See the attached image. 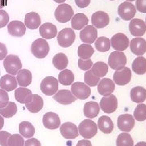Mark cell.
Segmentation results:
<instances>
[{
    "label": "cell",
    "instance_id": "1",
    "mask_svg": "<svg viewBox=\"0 0 146 146\" xmlns=\"http://www.w3.org/2000/svg\"><path fill=\"white\" fill-rule=\"evenodd\" d=\"M79 134L84 139L93 138L98 133V125L93 120L87 119L82 121L78 126Z\"/></svg>",
    "mask_w": 146,
    "mask_h": 146
},
{
    "label": "cell",
    "instance_id": "2",
    "mask_svg": "<svg viewBox=\"0 0 146 146\" xmlns=\"http://www.w3.org/2000/svg\"><path fill=\"white\" fill-rule=\"evenodd\" d=\"M50 51V46L46 39L39 38L32 43L31 52L37 58H44L48 55Z\"/></svg>",
    "mask_w": 146,
    "mask_h": 146
},
{
    "label": "cell",
    "instance_id": "3",
    "mask_svg": "<svg viewBox=\"0 0 146 146\" xmlns=\"http://www.w3.org/2000/svg\"><path fill=\"white\" fill-rule=\"evenodd\" d=\"M3 66L7 73L10 74L11 76H16L22 68V63L20 58L17 55L9 54L7 55V57L4 58Z\"/></svg>",
    "mask_w": 146,
    "mask_h": 146
},
{
    "label": "cell",
    "instance_id": "4",
    "mask_svg": "<svg viewBox=\"0 0 146 146\" xmlns=\"http://www.w3.org/2000/svg\"><path fill=\"white\" fill-rule=\"evenodd\" d=\"M76 39V34L72 29H63L57 34V41L61 47L67 48L72 45Z\"/></svg>",
    "mask_w": 146,
    "mask_h": 146
},
{
    "label": "cell",
    "instance_id": "5",
    "mask_svg": "<svg viewBox=\"0 0 146 146\" xmlns=\"http://www.w3.org/2000/svg\"><path fill=\"white\" fill-rule=\"evenodd\" d=\"M74 16V11L69 4L63 3L59 5L54 11L56 21L59 23H67L70 21Z\"/></svg>",
    "mask_w": 146,
    "mask_h": 146
},
{
    "label": "cell",
    "instance_id": "6",
    "mask_svg": "<svg viewBox=\"0 0 146 146\" xmlns=\"http://www.w3.org/2000/svg\"><path fill=\"white\" fill-rule=\"evenodd\" d=\"M40 88L46 96L54 95L58 90V80L54 76H47L42 80Z\"/></svg>",
    "mask_w": 146,
    "mask_h": 146
},
{
    "label": "cell",
    "instance_id": "7",
    "mask_svg": "<svg viewBox=\"0 0 146 146\" xmlns=\"http://www.w3.org/2000/svg\"><path fill=\"white\" fill-rule=\"evenodd\" d=\"M127 63V57L125 54L121 51H114L110 54L108 64L110 68L115 71L120 70L125 67Z\"/></svg>",
    "mask_w": 146,
    "mask_h": 146
},
{
    "label": "cell",
    "instance_id": "8",
    "mask_svg": "<svg viewBox=\"0 0 146 146\" xmlns=\"http://www.w3.org/2000/svg\"><path fill=\"white\" fill-rule=\"evenodd\" d=\"M72 94L78 99H87L91 94V89L89 85L83 82H76L71 86Z\"/></svg>",
    "mask_w": 146,
    "mask_h": 146
},
{
    "label": "cell",
    "instance_id": "9",
    "mask_svg": "<svg viewBox=\"0 0 146 146\" xmlns=\"http://www.w3.org/2000/svg\"><path fill=\"white\" fill-rule=\"evenodd\" d=\"M99 106L105 113L112 114L118 108V99L113 94L103 97L100 101Z\"/></svg>",
    "mask_w": 146,
    "mask_h": 146
},
{
    "label": "cell",
    "instance_id": "10",
    "mask_svg": "<svg viewBox=\"0 0 146 146\" xmlns=\"http://www.w3.org/2000/svg\"><path fill=\"white\" fill-rule=\"evenodd\" d=\"M129 39L124 33H116L110 39V45L115 50V51L123 52L129 46Z\"/></svg>",
    "mask_w": 146,
    "mask_h": 146
},
{
    "label": "cell",
    "instance_id": "11",
    "mask_svg": "<svg viewBox=\"0 0 146 146\" xmlns=\"http://www.w3.org/2000/svg\"><path fill=\"white\" fill-rule=\"evenodd\" d=\"M136 12V7L130 2L122 3L118 8V14L119 17L123 21L132 20Z\"/></svg>",
    "mask_w": 146,
    "mask_h": 146
},
{
    "label": "cell",
    "instance_id": "12",
    "mask_svg": "<svg viewBox=\"0 0 146 146\" xmlns=\"http://www.w3.org/2000/svg\"><path fill=\"white\" fill-rule=\"evenodd\" d=\"M80 38L81 42L85 44L91 45L98 38V30L93 25H87L81 29L80 33Z\"/></svg>",
    "mask_w": 146,
    "mask_h": 146
},
{
    "label": "cell",
    "instance_id": "13",
    "mask_svg": "<svg viewBox=\"0 0 146 146\" xmlns=\"http://www.w3.org/2000/svg\"><path fill=\"white\" fill-rule=\"evenodd\" d=\"M42 123L44 127L50 130H55L61 125V120L59 116L54 112H47L43 115Z\"/></svg>",
    "mask_w": 146,
    "mask_h": 146
},
{
    "label": "cell",
    "instance_id": "14",
    "mask_svg": "<svg viewBox=\"0 0 146 146\" xmlns=\"http://www.w3.org/2000/svg\"><path fill=\"white\" fill-rule=\"evenodd\" d=\"M91 21L93 24V26L96 29H103L107 26L110 23L109 15L102 11H98L94 12L91 16Z\"/></svg>",
    "mask_w": 146,
    "mask_h": 146
},
{
    "label": "cell",
    "instance_id": "15",
    "mask_svg": "<svg viewBox=\"0 0 146 146\" xmlns=\"http://www.w3.org/2000/svg\"><path fill=\"white\" fill-rule=\"evenodd\" d=\"M131 72L130 68H125V67L120 70L115 71L113 76L115 84L120 86L127 84L131 81Z\"/></svg>",
    "mask_w": 146,
    "mask_h": 146
},
{
    "label": "cell",
    "instance_id": "16",
    "mask_svg": "<svg viewBox=\"0 0 146 146\" xmlns=\"http://www.w3.org/2000/svg\"><path fill=\"white\" fill-rule=\"evenodd\" d=\"M60 133L67 140L76 139L79 136L78 127L73 123L67 122L60 125Z\"/></svg>",
    "mask_w": 146,
    "mask_h": 146
},
{
    "label": "cell",
    "instance_id": "17",
    "mask_svg": "<svg viewBox=\"0 0 146 146\" xmlns=\"http://www.w3.org/2000/svg\"><path fill=\"white\" fill-rule=\"evenodd\" d=\"M117 123L120 131L124 132H129L135 126V119L132 115L128 114L121 115L118 118Z\"/></svg>",
    "mask_w": 146,
    "mask_h": 146
},
{
    "label": "cell",
    "instance_id": "18",
    "mask_svg": "<svg viewBox=\"0 0 146 146\" xmlns=\"http://www.w3.org/2000/svg\"><path fill=\"white\" fill-rule=\"evenodd\" d=\"M129 31L132 36L141 37L146 32V24L141 19H132L129 24Z\"/></svg>",
    "mask_w": 146,
    "mask_h": 146
},
{
    "label": "cell",
    "instance_id": "19",
    "mask_svg": "<svg viewBox=\"0 0 146 146\" xmlns=\"http://www.w3.org/2000/svg\"><path fill=\"white\" fill-rule=\"evenodd\" d=\"M54 99L57 102L62 105H70L76 101V98L72 94V92L68 89L58 90L54 95Z\"/></svg>",
    "mask_w": 146,
    "mask_h": 146
},
{
    "label": "cell",
    "instance_id": "20",
    "mask_svg": "<svg viewBox=\"0 0 146 146\" xmlns=\"http://www.w3.org/2000/svg\"><path fill=\"white\" fill-rule=\"evenodd\" d=\"M115 82L109 78H103L100 80L99 83L98 84V91L102 96L106 97L109 96L115 91Z\"/></svg>",
    "mask_w": 146,
    "mask_h": 146
},
{
    "label": "cell",
    "instance_id": "21",
    "mask_svg": "<svg viewBox=\"0 0 146 146\" xmlns=\"http://www.w3.org/2000/svg\"><path fill=\"white\" fill-rule=\"evenodd\" d=\"M7 31L11 36L15 37H21L25 34L26 27L24 23L19 21H11L7 25Z\"/></svg>",
    "mask_w": 146,
    "mask_h": 146
},
{
    "label": "cell",
    "instance_id": "22",
    "mask_svg": "<svg viewBox=\"0 0 146 146\" xmlns=\"http://www.w3.org/2000/svg\"><path fill=\"white\" fill-rule=\"evenodd\" d=\"M129 44L131 51L137 56H141L146 52V41L142 37L133 38Z\"/></svg>",
    "mask_w": 146,
    "mask_h": 146
},
{
    "label": "cell",
    "instance_id": "23",
    "mask_svg": "<svg viewBox=\"0 0 146 146\" xmlns=\"http://www.w3.org/2000/svg\"><path fill=\"white\" fill-rule=\"evenodd\" d=\"M40 35L43 39H52L57 36L58 31L56 26L52 23H45L40 26Z\"/></svg>",
    "mask_w": 146,
    "mask_h": 146
},
{
    "label": "cell",
    "instance_id": "24",
    "mask_svg": "<svg viewBox=\"0 0 146 146\" xmlns=\"http://www.w3.org/2000/svg\"><path fill=\"white\" fill-rule=\"evenodd\" d=\"M15 98L21 104H27L33 99V94L31 90L26 87H20L15 91Z\"/></svg>",
    "mask_w": 146,
    "mask_h": 146
},
{
    "label": "cell",
    "instance_id": "25",
    "mask_svg": "<svg viewBox=\"0 0 146 146\" xmlns=\"http://www.w3.org/2000/svg\"><path fill=\"white\" fill-rule=\"evenodd\" d=\"M41 17L36 12H29L25 15V25L26 28L34 30L41 25Z\"/></svg>",
    "mask_w": 146,
    "mask_h": 146
},
{
    "label": "cell",
    "instance_id": "26",
    "mask_svg": "<svg viewBox=\"0 0 146 146\" xmlns=\"http://www.w3.org/2000/svg\"><path fill=\"white\" fill-rule=\"evenodd\" d=\"M17 87V80L14 76L10 74L5 75L0 79V88L7 92H10Z\"/></svg>",
    "mask_w": 146,
    "mask_h": 146
},
{
    "label": "cell",
    "instance_id": "27",
    "mask_svg": "<svg viewBox=\"0 0 146 146\" xmlns=\"http://www.w3.org/2000/svg\"><path fill=\"white\" fill-rule=\"evenodd\" d=\"M88 23H89V19L86 15H84V13H77L74 15L72 18L71 25L72 29L81 30L84 27L88 25Z\"/></svg>",
    "mask_w": 146,
    "mask_h": 146
},
{
    "label": "cell",
    "instance_id": "28",
    "mask_svg": "<svg viewBox=\"0 0 146 146\" xmlns=\"http://www.w3.org/2000/svg\"><path fill=\"white\" fill-rule=\"evenodd\" d=\"M98 128L104 134H110L114 130V123L108 116H101L98 121Z\"/></svg>",
    "mask_w": 146,
    "mask_h": 146
},
{
    "label": "cell",
    "instance_id": "29",
    "mask_svg": "<svg viewBox=\"0 0 146 146\" xmlns=\"http://www.w3.org/2000/svg\"><path fill=\"white\" fill-rule=\"evenodd\" d=\"M43 106H44L43 99L38 94H33V99L31 102L29 103L25 104L28 110L33 114L38 113L43 108Z\"/></svg>",
    "mask_w": 146,
    "mask_h": 146
},
{
    "label": "cell",
    "instance_id": "30",
    "mask_svg": "<svg viewBox=\"0 0 146 146\" xmlns=\"http://www.w3.org/2000/svg\"><path fill=\"white\" fill-rule=\"evenodd\" d=\"M84 115L88 119H94L97 117L100 112L99 104L96 102H89L84 106Z\"/></svg>",
    "mask_w": 146,
    "mask_h": 146
},
{
    "label": "cell",
    "instance_id": "31",
    "mask_svg": "<svg viewBox=\"0 0 146 146\" xmlns=\"http://www.w3.org/2000/svg\"><path fill=\"white\" fill-rule=\"evenodd\" d=\"M17 84L21 87H27L32 83V73L28 69H21L16 74Z\"/></svg>",
    "mask_w": 146,
    "mask_h": 146
},
{
    "label": "cell",
    "instance_id": "32",
    "mask_svg": "<svg viewBox=\"0 0 146 146\" xmlns=\"http://www.w3.org/2000/svg\"><path fill=\"white\" fill-rule=\"evenodd\" d=\"M131 100L136 103H142L146 100V89L141 86H136L131 90Z\"/></svg>",
    "mask_w": 146,
    "mask_h": 146
},
{
    "label": "cell",
    "instance_id": "33",
    "mask_svg": "<svg viewBox=\"0 0 146 146\" xmlns=\"http://www.w3.org/2000/svg\"><path fill=\"white\" fill-rule=\"evenodd\" d=\"M20 134L24 138H32L35 134V128L30 122L23 121L19 124Z\"/></svg>",
    "mask_w": 146,
    "mask_h": 146
},
{
    "label": "cell",
    "instance_id": "34",
    "mask_svg": "<svg viewBox=\"0 0 146 146\" xmlns=\"http://www.w3.org/2000/svg\"><path fill=\"white\" fill-rule=\"evenodd\" d=\"M132 70L137 75H144L146 73V58L139 56L134 59L132 63Z\"/></svg>",
    "mask_w": 146,
    "mask_h": 146
},
{
    "label": "cell",
    "instance_id": "35",
    "mask_svg": "<svg viewBox=\"0 0 146 146\" xmlns=\"http://www.w3.org/2000/svg\"><path fill=\"white\" fill-rule=\"evenodd\" d=\"M53 64L58 70H64L68 67V58L67 55L63 53H58L53 58Z\"/></svg>",
    "mask_w": 146,
    "mask_h": 146
},
{
    "label": "cell",
    "instance_id": "36",
    "mask_svg": "<svg viewBox=\"0 0 146 146\" xmlns=\"http://www.w3.org/2000/svg\"><path fill=\"white\" fill-rule=\"evenodd\" d=\"M74 74L68 69H64L58 75V83L63 85H72L74 82Z\"/></svg>",
    "mask_w": 146,
    "mask_h": 146
},
{
    "label": "cell",
    "instance_id": "37",
    "mask_svg": "<svg viewBox=\"0 0 146 146\" xmlns=\"http://www.w3.org/2000/svg\"><path fill=\"white\" fill-rule=\"evenodd\" d=\"M91 72L98 77H104L108 72V65L103 62H97L93 64Z\"/></svg>",
    "mask_w": 146,
    "mask_h": 146
},
{
    "label": "cell",
    "instance_id": "38",
    "mask_svg": "<svg viewBox=\"0 0 146 146\" xmlns=\"http://www.w3.org/2000/svg\"><path fill=\"white\" fill-rule=\"evenodd\" d=\"M94 54V49L89 44L84 43L78 47L77 54L82 59H89Z\"/></svg>",
    "mask_w": 146,
    "mask_h": 146
},
{
    "label": "cell",
    "instance_id": "39",
    "mask_svg": "<svg viewBox=\"0 0 146 146\" xmlns=\"http://www.w3.org/2000/svg\"><path fill=\"white\" fill-rule=\"evenodd\" d=\"M94 43L97 50L100 52H106L110 49V40L106 36L98 37Z\"/></svg>",
    "mask_w": 146,
    "mask_h": 146
},
{
    "label": "cell",
    "instance_id": "40",
    "mask_svg": "<svg viewBox=\"0 0 146 146\" xmlns=\"http://www.w3.org/2000/svg\"><path fill=\"white\" fill-rule=\"evenodd\" d=\"M17 112V106L16 103L9 102L5 107L0 109V115H2L3 118H11L16 115Z\"/></svg>",
    "mask_w": 146,
    "mask_h": 146
},
{
    "label": "cell",
    "instance_id": "41",
    "mask_svg": "<svg viewBox=\"0 0 146 146\" xmlns=\"http://www.w3.org/2000/svg\"><path fill=\"white\" fill-rule=\"evenodd\" d=\"M116 146H134V141L128 132H123L117 137Z\"/></svg>",
    "mask_w": 146,
    "mask_h": 146
},
{
    "label": "cell",
    "instance_id": "42",
    "mask_svg": "<svg viewBox=\"0 0 146 146\" xmlns=\"http://www.w3.org/2000/svg\"><path fill=\"white\" fill-rule=\"evenodd\" d=\"M134 119L136 121L143 122L146 120V105L144 103H140L136 106L134 110Z\"/></svg>",
    "mask_w": 146,
    "mask_h": 146
},
{
    "label": "cell",
    "instance_id": "43",
    "mask_svg": "<svg viewBox=\"0 0 146 146\" xmlns=\"http://www.w3.org/2000/svg\"><path fill=\"white\" fill-rule=\"evenodd\" d=\"M84 82L87 85L91 86V87H94V86H97L100 81V78L96 76L95 75L93 74V72H91V70L87 71L85 74H84Z\"/></svg>",
    "mask_w": 146,
    "mask_h": 146
},
{
    "label": "cell",
    "instance_id": "44",
    "mask_svg": "<svg viewBox=\"0 0 146 146\" xmlns=\"http://www.w3.org/2000/svg\"><path fill=\"white\" fill-rule=\"evenodd\" d=\"M25 142L21 134H13L7 140V146H25Z\"/></svg>",
    "mask_w": 146,
    "mask_h": 146
},
{
    "label": "cell",
    "instance_id": "45",
    "mask_svg": "<svg viewBox=\"0 0 146 146\" xmlns=\"http://www.w3.org/2000/svg\"><path fill=\"white\" fill-rule=\"evenodd\" d=\"M78 67L80 69H81L83 71H88L93 67V62H92V60L90 58H89V59L79 58Z\"/></svg>",
    "mask_w": 146,
    "mask_h": 146
},
{
    "label": "cell",
    "instance_id": "46",
    "mask_svg": "<svg viewBox=\"0 0 146 146\" xmlns=\"http://www.w3.org/2000/svg\"><path fill=\"white\" fill-rule=\"evenodd\" d=\"M9 102V96L7 91L0 89V109L5 107Z\"/></svg>",
    "mask_w": 146,
    "mask_h": 146
},
{
    "label": "cell",
    "instance_id": "47",
    "mask_svg": "<svg viewBox=\"0 0 146 146\" xmlns=\"http://www.w3.org/2000/svg\"><path fill=\"white\" fill-rule=\"evenodd\" d=\"M9 21V15L4 10L0 9V29L5 27Z\"/></svg>",
    "mask_w": 146,
    "mask_h": 146
},
{
    "label": "cell",
    "instance_id": "48",
    "mask_svg": "<svg viewBox=\"0 0 146 146\" xmlns=\"http://www.w3.org/2000/svg\"><path fill=\"white\" fill-rule=\"evenodd\" d=\"M11 136V134L7 131H0V145L7 146V140Z\"/></svg>",
    "mask_w": 146,
    "mask_h": 146
},
{
    "label": "cell",
    "instance_id": "49",
    "mask_svg": "<svg viewBox=\"0 0 146 146\" xmlns=\"http://www.w3.org/2000/svg\"><path fill=\"white\" fill-rule=\"evenodd\" d=\"M136 7L141 13H146V0H136Z\"/></svg>",
    "mask_w": 146,
    "mask_h": 146
},
{
    "label": "cell",
    "instance_id": "50",
    "mask_svg": "<svg viewBox=\"0 0 146 146\" xmlns=\"http://www.w3.org/2000/svg\"><path fill=\"white\" fill-rule=\"evenodd\" d=\"M25 146H42V145L36 138H29L25 142Z\"/></svg>",
    "mask_w": 146,
    "mask_h": 146
},
{
    "label": "cell",
    "instance_id": "51",
    "mask_svg": "<svg viewBox=\"0 0 146 146\" xmlns=\"http://www.w3.org/2000/svg\"><path fill=\"white\" fill-rule=\"evenodd\" d=\"M7 54V49L5 44L0 42V60H3Z\"/></svg>",
    "mask_w": 146,
    "mask_h": 146
},
{
    "label": "cell",
    "instance_id": "52",
    "mask_svg": "<svg viewBox=\"0 0 146 146\" xmlns=\"http://www.w3.org/2000/svg\"><path fill=\"white\" fill-rule=\"evenodd\" d=\"M91 0H75L76 5L79 8H85L89 5Z\"/></svg>",
    "mask_w": 146,
    "mask_h": 146
},
{
    "label": "cell",
    "instance_id": "53",
    "mask_svg": "<svg viewBox=\"0 0 146 146\" xmlns=\"http://www.w3.org/2000/svg\"><path fill=\"white\" fill-rule=\"evenodd\" d=\"M76 146H92V144L89 140L85 139V140H81V141H78Z\"/></svg>",
    "mask_w": 146,
    "mask_h": 146
},
{
    "label": "cell",
    "instance_id": "54",
    "mask_svg": "<svg viewBox=\"0 0 146 146\" xmlns=\"http://www.w3.org/2000/svg\"><path fill=\"white\" fill-rule=\"evenodd\" d=\"M3 126H4V118L0 115V131L2 130Z\"/></svg>",
    "mask_w": 146,
    "mask_h": 146
},
{
    "label": "cell",
    "instance_id": "55",
    "mask_svg": "<svg viewBox=\"0 0 146 146\" xmlns=\"http://www.w3.org/2000/svg\"><path fill=\"white\" fill-rule=\"evenodd\" d=\"M7 0H0V9L3 8L7 5Z\"/></svg>",
    "mask_w": 146,
    "mask_h": 146
},
{
    "label": "cell",
    "instance_id": "56",
    "mask_svg": "<svg viewBox=\"0 0 146 146\" xmlns=\"http://www.w3.org/2000/svg\"><path fill=\"white\" fill-rule=\"evenodd\" d=\"M135 146H146V142H144V141L138 142L136 145H135Z\"/></svg>",
    "mask_w": 146,
    "mask_h": 146
},
{
    "label": "cell",
    "instance_id": "57",
    "mask_svg": "<svg viewBox=\"0 0 146 146\" xmlns=\"http://www.w3.org/2000/svg\"><path fill=\"white\" fill-rule=\"evenodd\" d=\"M55 3H64L66 0H54Z\"/></svg>",
    "mask_w": 146,
    "mask_h": 146
},
{
    "label": "cell",
    "instance_id": "58",
    "mask_svg": "<svg viewBox=\"0 0 146 146\" xmlns=\"http://www.w3.org/2000/svg\"><path fill=\"white\" fill-rule=\"evenodd\" d=\"M126 1H127V2H132V1H135V0H126Z\"/></svg>",
    "mask_w": 146,
    "mask_h": 146
},
{
    "label": "cell",
    "instance_id": "59",
    "mask_svg": "<svg viewBox=\"0 0 146 146\" xmlns=\"http://www.w3.org/2000/svg\"><path fill=\"white\" fill-rule=\"evenodd\" d=\"M0 74H1V69H0Z\"/></svg>",
    "mask_w": 146,
    "mask_h": 146
},
{
    "label": "cell",
    "instance_id": "60",
    "mask_svg": "<svg viewBox=\"0 0 146 146\" xmlns=\"http://www.w3.org/2000/svg\"><path fill=\"white\" fill-rule=\"evenodd\" d=\"M110 1H114V0H110Z\"/></svg>",
    "mask_w": 146,
    "mask_h": 146
}]
</instances>
